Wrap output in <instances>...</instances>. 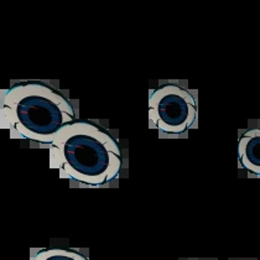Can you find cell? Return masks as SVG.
<instances>
[{"instance_id":"obj_2","label":"cell","mask_w":260,"mask_h":260,"mask_svg":"<svg viewBox=\"0 0 260 260\" xmlns=\"http://www.w3.org/2000/svg\"><path fill=\"white\" fill-rule=\"evenodd\" d=\"M75 112L63 95L41 83L19 84L5 90L2 102V128L22 138L51 144Z\"/></svg>"},{"instance_id":"obj_3","label":"cell","mask_w":260,"mask_h":260,"mask_svg":"<svg viewBox=\"0 0 260 260\" xmlns=\"http://www.w3.org/2000/svg\"><path fill=\"white\" fill-rule=\"evenodd\" d=\"M196 119V103L190 92L176 84H166L149 98L150 126L166 134H181Z\"/></svg>"},{"instance_id":"obj_5","label":"cell","mask_w":260,"mask_h":260,"mask_svg":"<svg viewBox=\"0 0 260 260\" xmlns=\"http://www.w3.org/2000/svg\"><path fill=\"white\" fill-rule=\"evenodd\" d=\"M34 260H87L77 251L64 249H47L38 253Z\"/></svg>"},{"instance_id":"obj_4","label":"cell","mask_w":260,"mask_h":260,"mask_svg":"<svg viewBox=\"0 0 260 260\" xmlns=\"http://www.w3.org/2000/svg\"><path fill=\"white\" fill-rule=\"evenodd\" d=\"M240 164L248 171L260 176V129L248 130L238 145Z\"/></svg>"},{"instance_id":"obj_1","label":"cell","mask_w":260,"mask_h":260,"mask_svg":"<svg viewBox=\"0 0 260 260\" xmlns=\"http://www.w3.org/2000/svg\"><path fill=\"white\" fill-rule=\"evenodd\" d=\"M115 140L88 121H73L50 144V168L86 185H104L121 169Z\"/></svg>"}]
</instances>
